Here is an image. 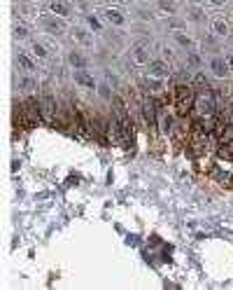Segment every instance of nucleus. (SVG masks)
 Returning a JSON list of instances; mask_svg holds the SVG:
<instances>
[{"label": "nucleus", "instance_id": "obj_1", "mask_svg": "<svg viewBox=\"0 0 233 290\" xmlns=\"http://www.w3.org/2000/svg\"><path fill=\"white\" fill-rule=\"evenodd\" d=\"M40 119H42V115H40V101L38 98H24L21 103L14 106V127L33 129Z\"/></svg>", "mask_w": 233, "mask_h": 290}, {"label": "nucleus", "instance_id": "obj_2", "mask_svg": "<svg viewBox=\"0 0 233 290\" xmlns=\"http://www.w3.org/2000/svg\"><path fill=\"white\" fill-rule=\"evenodd\" d=\"M194 101H196V96H194V92H191L189 84L175 87V92H173V103H175L177 115H189V113L194 110Z\"/></svg>", "mask_w": 233, "mask_h": 290}, {"label": "nucleus", "instance_id": "obj_3", "mask_svg": "<svg viewBox=\"0 0 233 290\" xmlns=\"http://www.w3.org/2000/svg\"><path fill=\"white\" fill-rule=\"evenodd\" d=\"M215 113H217V96L210 92V89H203L194 101V117L215 115Z\"/></svg>", "mask_w": 233, "mask_h": 290}, {"label": "nucleus", "instance_id": "obj_4", "mask_svg": "<svg viewBox=\"0 0 233 290\" xmlns=\"http://www.w3.org/2000/svg\"><path fill=\"white\" fill-rule=\"evenodd\" d=\"M38 101H40V115H42V119L54 124L56 113H58V101H56L54 96H40Z\"/></svg>", "mask_w": 233, "mask_h": 290}, {"label": "nucleus", "instance_id": "obj_5", "mask_svg": "<svg viewBox=\"0 0 233 290\" xmlns=\"http://www.w3.org/2000/svg\"><path fill=\"white\" fill-rule=\"evenodd\" d=\"M133 59H135L138 64H145V61H149V59H147V52H145V49H135V52H133Z\"/></svg>", "mask_w": 233, "mask_h": 290}, {"label": "nucleus", "instance_id": "obj_6", "mask_svg": "<svg viewBox=\"0 0 233 290\" xmlns=\"http://www.w3.org/2000/svg\"><path fill=\"white\" fill-rule=\"evenodd\" d=\"M212 68H215V73H217V75H224V73H226V66L221 64L219 59H215V61H212Z\"/></svg>", "mask_w": 233, "mask_h": 290}, {"label": "nucleus", "instance_id": "obj_7", "mask_svg": "<svg viewBox=\"0 0 233 290\" xmlns=\"http://www.w3.org/2000/svg\"><path fill=\"white\" fill-rule=\"evenodd\" d=\"M107 19L112 21V24H121L124 19H121V14L119 12H112V10H107Z\"/></svg>", "mask_w": 233, "mask_h": 290}, {"label": "nucleus", "instance_id": "obj_8", "mask_svg": "<svg viewBox=\"0 0 233 290\" xmlns=\"http://www.w3.org/2000/svg\"><path fill=\"white\" fill-rule=\"evenodd\" d=\"M77 80H79V84H82V87H93V80H91L89 75H84V73L77 75Z\"/></svg>", "mask_w": 233, "mask_h": 290}, {"label": "nucleus", "instance_id": "obj_9", "mask_svg": "<svg viewBox=\"0 0 233 290\" xmlns=\"http://www.w3.org/2000/svg\"><path fill=\"white\" fill-rule=\"evenodd\" d=\"M19 61H21V66L24 68H33V64L28 61V56H24V54H19Z\"/></svg>", "mask_w": 233, "mask_h": 290}, {"label": "nucleus", "instance_id": "obj_10", "mask_svg": "<svg viewBox=\"0 0 233 290\" xmlns=\"http://www.w3.org/2000/svg\"><path fill=\"white\" fill-rule=\"evenodd\" d=\"M70 61H73L75 66H82V64H84V59H82L79 54H73V56H70Z\"/></svg>", "mask_w": 233, "mask_h": 290}, {"label": "nucleus", "instance_id": "obj_11", "mask_svg": "<svg viewBox=\"0 0 233 290\" xmlns=\"http://www.w3.org/2000/svg\"><path fill=\"white\" fill-rule=\"evenodd\" d=\"M56 10H58V12H61V14H65V7H63V2H54V12H56Z\"/></svg>", "mask_w": 233, "mask_h": 290}, {"label": "nucleus", "instance_id": "obj_12", "mask_svg": "<svg viewBox=\"0 0 233 290\" xmlns=\"http://www.w3.org/2000/svg\"><path fill=\"white\" fill-rule=\"evenodd\" d=\"M161 7H166V10H173V2H170V0H161Z\"/></svg>", "mask_w": 233, "mask_h": 290}, {"label": "nucleus", "instance_id": "obj_13", "mask_svg": "<svg viewBox=\"0 0 233 290\" xmlns=\"http://www.w3.org/2000/svg\"><path fill=\"white\" fill-rule=\"evenodd\" d=\"M177 40H180V45H184V47H187V45H191V40H189V38H182V35H180Z\"/></svg>", "mask_w": 233, "mask_h": 290}, {"label": "nucleus", "instance_id": "obj_14", "mask_svg": "<svg viewBox=\"0 0 233 290\" xmlns=\"http://www.w3.org/2000/svg\"><path fill=\"white\" fill-rule=\"evenodd\" d=\"M212 2H221V0H212Z\"/></svg>", "mask_w": 233, "mask_h": 290}]
</instances>
